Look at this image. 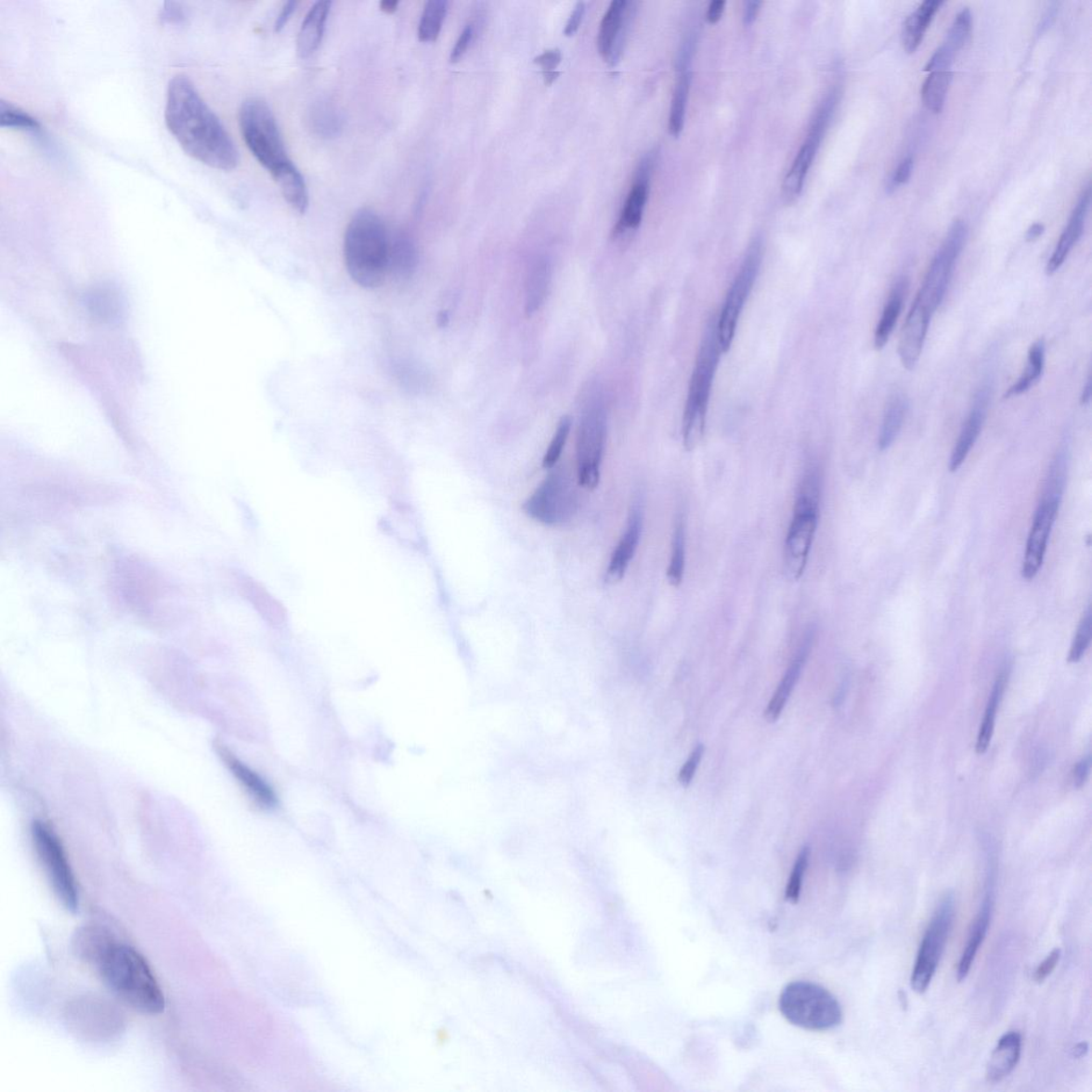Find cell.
Masks as SVG:
<instances>
[{
    "label": "cell",
    "instance_id": "obj_1",
    "mask_svg": "<svg viewBox=\"0 0 1092 1092\" xmlns=\"http://www.w3.org/2000/svg\"><path fill=\"white\" fill-rule=\"evenodd\" d=\"M164 120L178 145L193 160L221 171L239 166L240 153L231 136L189 77L179 74L171 79Z\"/></svg>",
    "mask_w": 1092,
    "mask_h": 1092
},
{
    "label": "cell",
    "instance_id": "obj_2",
    "mask_svg": "<svg viewBox=\"0 0 1092 1092\" xmlns=\"http://www.w3.org/2000/svg\"><path fill=\"white\" fill-rule=\"evenodd\" d=\"M106 986L120 1000L149 1015L162 1014L164 996L143 956L132 946L112 942L97 961Z\"/></svg>",
    "mask_w": 1092,
    "mask_h": 1092
},
{
    "label": "cell",
    "instance_id": "obj_3",
    "mask_svg": "<svg viewBox=\"0 0 1092 1092\" xmlns=\"http://www.w3.org/2000/svg\"><path fill=\"white\" fill-rule=\"evenodd\" d=\"M390 240L380 215L362 208L351 218L344 239V260L349 277L363 289L384 284L389 272Z\"/></svg>",
    "mask_w": 1092,
    "mask_h": 1092
},
{
    "label": "cell",
    "instance_id": "obj_4",
    "mask_svg": "<svg viewBox=\"0 0 1092 1092\" xmlns=\"http://www.w3.org/2000/svg\"><path fill=\"white\" fill-rule=\"evenodd\" d=\"M722 354L717 321L712 318L703 335L682 415V444L687 451L698 448L706 435L710 392Z\"/></svg>",
    "mask_w": 1092,
    "mask_h": 1092
},
{
    "label": "cell",
    "instance_id": "obj_5",
    "mask_svg": "<svg viewBox=\"0 0 1092 1092\" xmlns=\"http://www.w3.org/2000/svg\"><path fill=\"white\" fill-rule=\"evenodd\" d=\"M822 476L810 466L797 492L792 522L785 543V569L788 579L800 580L806 570L818 526Z\"/></svg>",
    "mask_w": 1092,
    "mask_h": 1092
},
{
    "label": "cell",
    "instance_id": "obj_6",
    "mask_svg": "<svg viewBox=\"0 0 1092 1092\" xmlns=\"http://www.w3.org/2000/svg\"><path fill=\"white\" fill-rule=\"evenodd\" d=\"M779 1009L789 1023L803 1030L825 1032L843 1022L842 1006L829 991L817 983L794 982L783 989Z\"/></svg>",
    "mask_w": 1092,
    "mask_h": 1092
},
{
    "label": "cell",
    "instance_id": "obj_7",
    "mask_svg": "<svg viewBox=\"0 0 1092 1092\" xmlns=\"http://www.w3.org/2000/svg\"><path fill=\"white\" fill-rule=\"evenodd\" d=\"M240 126L250 152L272 176L292 163L275 114L263 98L244 100L240 110Z\"/></svg>",
    "mask_w": 1092,
    "mask_h": 1092
},
{
    "label": "cell",
    "instance_id": "obj_8",
    "mask_svg": "<svg viewBox=\"0 0 1092 1092\" xmlns=\"http://www.w3.org/2000/svg\"><path fill=\"white\" fill-rule=\"evenodd\" d=\"M32 838L56 897L71 914H76L79 907L78 889L61 839L50 825L40 819L32 825Z\"/></svg>",
    "mask_w": 1092,
    "mask_h": 1092
},
{
    "label": "cell",
    "instance_id": "obj_9",
    "mask_svg": "<svg viewBox=\"0 0 1092 1092\" xmlns=\"http://www.w3.org/2000/svg\"><path fill=\"white\" fill-rule=\"evenodd\" d=\"M578 506L574 478L569 472L557 469L524 502L523 512L544 526H557L569 522L577 514Z\"/></svg>",
    "mask_w": 1092,
    "mask_h": 1092
},
{
    "label": "cell",
    "instance_id": "obj_10",
    "mask_svg": "<svg viewBox=\"0 0 1092 1092\" xmlns=\"http://www.w3.org/2000/svg\"><path fill=\"white\" fill-rule=\"evenodd\" d=\"M968 235L966 222L955 221L926 273L915 303L931 315L935 314L944 299L956 263L966 246Z\"/></svg>",
    "mask_w": 1092,
    "mask_h": 1092
},
{
    "label": "cell",
    "instance_id": "obj_11",
    "mask_svg": "<svg viewBox=\"0 0 1092 1092\" xmlns=\"http://www.w3.org/2000/svg\"><path fill=\"white\" fill-rule=\"evenodd\" d=\"M605 442V410L600 400H594L581 415L577 442L578 484L587 490H594L600 484Z\"/></svg>",
    "mask_w": 1092,
    "mask_h": 1092
},
{
    "label": "cell",
    "instance_id": "obj_12",
    "mask_svg": "<svg viewBox=\"0 0 1092 1092\" xmlns=\"http://www.w3.org/2000/svg\"><path fill=\"white\" fill-rule=\"evenodd\" d=\"M955 917V901L953 895H946L941 901L935 915L927 927L921 946L917 954L916 966L911 977V987L916 994H922L929 989L935 976L939 962L950 936Z\"/></svg>",
    "mask_w": 1092,
    "mask_h": 1092
},
{
    "label": "cell",
    "instance_id": "obj_13",
    "mask_svg": "<svg viewBox=\"0 0 1092 1092\" xmlns=\"http://www.w3.org/2000/svg\"><path fill=\"white\" fill-rule=\"evenodd\" d=\"M763 246L760 240L751 243L741 269L725 298L720 319L717 320L718 342L722 354H727L734 340L737 323L759 275Z\"/></svg>",
    "mask_w": 1092,
    "mask_h": 1092
},
{
    "label": "cell",
    "instance_id": "obj_14",
    "mask_svg": "<svg viewBox=\"0 0 1092 1092\" xmlns=\"http://www.w3.org/2000/svg\"><path fill=\"white\" fill-rule=\"evenodd\" d=\"M838 102V92L833 90L818 107L816 114L811 122L809 133L804 139L800 152L797 153L785 182L782 185V197L786 204H793L801 195L804 182L813 164L819 147L827 132L833 113Z\"/></svg>",
    "mask_w": 1092,
    "mask_h": 1092
},
{
    "label": "cell",
    "instance_id": "obj_15",
    "mask_svg": "<svg viewBox=\"0 0 1092 1092\" xmlns=\"http://www.w3.org/2000/svg\"><path fill=\"white\" fill-rule=\"evenodd\" d=\"M68 1022L78 1034L93 1040L104 1039L121 1030L120 1012L96 997H84L68 1008Z\"/></svg>",
    "mask_w": 1092,
    "mask_h": 1092
},
{
    "label": "cell",
    "instance_id": "obj_16",
    "mask_svg": "<svg viewBox=\"0 0 1092 1092\" xmlns=\"http://www.w3.org/2000/svg\"><path fill=\"white\" fill-rule=\"evenodd\" d=\"M634 14L633 3L614 0L602 19L596 46L602 58L612 66L620 59Z\"/></svg>",
    "mask_w": 1092,
    "mask_h": 1092
},
{
    "label": "cell",
    "instance_id": "obj_17",
    "mask_svg": "<svg viewBox=\"0 0 1092 1092\" xmlns=\"http://www.w3.org/2000/svg\"><path fill=\"white\" fill-rule=\"evenodd\" d=\"M1059 507L1060 499L1045 495L1034 514L1022 566V577L1026 580L1036 578L1044 564L1048 539L1059 514Z\"/></svg>",
    "mask_w": 1092,
    "mask_h": 1092
},
{
    "label": "cell",
    "instance_id": "obj_18",
    "mask_svg": "<svg viewBox=\"0 0 1092 1092\" xmlns=\"http://www.w3.org/2000/svg\"><path fill=\"white\" fill-rule=\"evenodd\" d=\"M657 162L656 150H651L638 164L634 184L629 192L623 206L620 219L616 226L615 233L621 234L628 229H636L642 224L644 208L648 202L650 192V179Z\"/></svg>",
    "mask_w": 1092,
    "mask_h": 1092
},
{
    "label": "cell",
    "instance_id": "obj_19",
    "mask_svg": "<svg viewBox=\"0 0 1092 1092\" xmlns=\"http://www.w3.org/2000/svg\"><path fill=\"white\" fill-rule=\"evenodd\" d=\"M931 318L932 315L921 306L916 303L912 305L898 343V355L904 368L908 370H915L922 355Z\"/></svg>",
    "mask_w": 1092,
    "mask_h": 1092
},
{
    "label": "cell",
    "instance_id": "obj_20",
    "mask_svg": "<svg viewBox=\"0 0 1092 1092\" xmlns=\"http://www.w3.org/2000/svg\"><path fill=\"white\" fill-rule=\"evenodd\" d=\"M695 52L694 38L682 43L678 59V77L673 91L670 114V134L678 138L685 124L686 106L692 84V61Z\"/></svg>",
    "mask_w": 1092,
    "mask_h": 1092
},
{
    "label": "cell",
    "instance_id": "obj_21",
    "mask_svg": "<svg viewBox=\"0 0 1092 1092\" xmlns=\"http://www.w3.org/2000/svg\"><path fill=\"white\" fill-rule=\"evenodd\" d=\"M989 404L990 392L985 386L976 393L971 410H969L964 427L960 431L958 441L955 445L950 460L951 472L958 471L961 468L969 451L979 439L987 418Z\"/></svg>",
    "mask_w": 1092,
    "mask_h": 1092
},
{
    "label": "cell",
    "instance_id": "obj_22",
    "mask_svg": "<svg viewBox=\"0 0 1092 1092\" xmlns=\"http://www.w3.org/2000/svg\"><path fill=\"white\" fill-rule=\"evenodd\" d=\"M1090 204V188L1087 187L1082 192V195L1077 201L1074 210L1070 217L1068 225L1060 236V239L1056 244L1053 254L1046 265V275L1053 276L1056 271H1059L1066 262L1070 253H1072L1077 241L1080 240L1084 232L1085 221H1086L1088 208Z\"/></svg>",
    "mask_w": 1092,
    "mask_h": 1092
},
{
    "label": "cell",
    "instance_id": "obj_23",
    "mask_svg": "<svg viewBox=\"0 0 1092 1092\" xmlns=\"http://www.w3.org/2000/svg\"><path fill=\"white\" fill-rule=\"evenodd\" d=\"M643 531V513L636 507L631 512L627 529L618 543L606 571V581L609 584L619 583L629 569L631 559L634 558L641 541Z\"/></svg>",
    "mask_w": 1092,
    "mask_h": 1092
},
{
    "label": "cell",
    "instance_id": "obj_24",
    "mask_svg": "<svg viewBox=\"0 0 1092 1092\" xmlns=\"http://www.w3.org/2000/svg\"><path fill=\"white\" fill-rule=\"evenodd\" d=\"M217 750L229 772H232L234 777L239 780L244 790L251 796V799L266 809L276 806L277 797L275 793H273L272 788L260 775L242 763L240 760L237 759L225 746L218 745Z\"/></svg>",
    "mask_w": 1092,
    "mask_h": 1092
},
{
    "label": "cell",
    "instance_id": "obj_25",
    "mask_svg": "<svg viewBox=\"0 0 1092 1092\" xmlns=\"http://www.w3.org/2000/svg\"><path fill=\"white\" fill-rule=\"evenodd\" d=\"M1022 1051V1036L1019 1032H1009L998 1040L990 1056L986 1069L987 1081L1001 1082L1008 1076L1018 1065Z\"/></svg>",
    "mask_w": 1092,
    "mask_h": 1092
},
{
    "label": "cell",
    "instance_id": "obj_26",
    "mask_svg": "<svg viewBox=\"0 0 1092 1092\" xmlns=\"http://www.w3.org/2000/svg\"><path fill=\"white\" fill-rule=\"evenodd\" d=\"M332 6V2H318L306 14L297 40L300 58H308L320 46Z\"/></svg>",
    "mask_w": 1092,
    "mask_h": 1092
},
{
    "label": "cell",
    "instance_id": "obj_27",
    "mask_svg": "<svg viewBox=\"0 0 1092 1092\" xmlns=\"http://www.w3.org/2000/svg\"><path fill=\"white\" fill-rule=\"evenodd\" d=\"M812 641H813V634H810L804 638L801 648L797 653L794 662L788 668L785 677L780 682L777 691H775L770 704H768L765 712V717L768 722H777L783 708L786 706L789 696L792 694L796 682L800 677L803 664L806 662L808 653L811 649Z\"/></svg>",
    "mask_w": 1092,
    "mask_h": 1092
},
{
    "label": "cell",
    "instance_id": "obj_28",
    "mask_svg": "<svg viewBox=\"0 0 1092 1092\" xmlns=\"http://www.w3.org/2000/svg\"><path fill=\"white\" fill-rule=\"evenodd\" d=\"M993 897L990 894L986 895L985 901L982 904L981 911L977 915L972 925L971 930L968 938V942L964 953L961 955L959 966L957 969L958 982H964L971 969L977 953L985 940L991 919V912H993Z\"/></svg>",
    "mask_w": 1092,
    "mask_h": 1092
},
{
    "label": "cell",
    "instance_id": "obj_29",
    "mask_svg": "<svg viewBox=\"0 0 1092 1092\" xmlns=\"http://www.w3.org/2000/svg\"><path fill=\"white\" fill-rule=\"evenodd\" d=\"M419 266V250L409 235L399 233L390 241L389 271L398 281H407L414 276Z\"/></svg>",
    "mask_w": 1092,
    "mask_h": 1092
},
{
    "label": "cell",
    "instance_id": "obj_30",
    "mask_svg": "<svg viewBox=\"0 0 1092 1092\" xmlns=\"http://www.w3.org/2000/svg\"><path fill=\"white\" fill-rule=\"evenodd\" d=\"M943 2L926 0L918 8L904 20L902 32V41L904 50L909 54L916 52L923 42L925 33L929 30L933 18Z\"/></svg>",
    "mask_w": 1092,
    "mask_h": 1092
},
{
    "label": "cell",
    "instance_id": "obj_31",
    "mask_svg": "<svg viewBox=\"0 0 1092 1092\" xmlns=\"http://www.w3.org/2000/svg\"><path fill=\"white\" fill-rule=\"evenodd\" d=\"M906 289V280H900V281L894 285L892 292H890L886 306L883 308L878 325L876 327L874 336V344L876 349L880 350L885 347L890 340V335H892L897 320L900 318L902 313Z\"/></svg>",
    "mask_w": 1092,
    "mask_h": 1092
},
{
    "label": "cell",
    "instance_id": "obj_32",
    "mask_svg": "<svg viewBox=\"0 0 1092 1092\" xmlns=\"http://www.w3.org/2000/svg\"><path fill=\"white\" fill-rule=\"evenodd\" d=\"M272 177L275 178L286 202L294 211L301 214H305L308 207V191L305 177L297 167L291 163Z\"/></svg>",
    "mask_w": 1092,
    "mask_h": 1092
},
{
    "label": "cell",
    "instance_id": "obj_33",
    "mask_svg": "<svg viewBox=\"0 0 1092 1092\" xmlns=\"http://www.w3.org/2000/svg\"><path fill=\"white\" fill-rule=\"evenodd\" d=\"M907 409L908 401L904 394L896 392L889 398L878 437L880 450L892 447L903 428Z\"/></svg>",
    "mask_w": 1092,
    "mask_h": 1092
},
{
    "label": "cell",
    "instance_id": "obj_34",
    "mask_svg": "<svg viewBox=\"0 0 1092 1092\" xmlns=\"http://www.w3.org/2000/svg\"><path fill=\"white\" fill-rule=\"evenodd\" d=\"M1046 362V343L1044 340H1039L1032 344L1029 351V358H1027V365L1021 375L1014 385H1011L1005 394V398L1020 396L1026 392H1029L1032 387L1036 384L1043 376Z\"/></svg>",
    "mask_w": 1092,
    "mask_h": 1092
},
{
    "label": "cell",
    "instance_id": "obj_35",
    "mask_svg": "<svg viewBox=\"0 0 1092 1092\" xmlns=\"http://www.w3.org/2000/svg\"><path fill=\"white\" fill-rule=\"evenodd\" d=\"M312 131L321 138H336L343 129V117L336 106L329 100L316 103L310 112Z\"/></svg>",
    "mask_w": 1092,
    "mask_h": 1092
},
{
    "label": "cell",
    "instance_id": "obj_36",
    "mask_svg": "<svg viewBox=\"0 0 1092 1092\" xmlns=\"http://www.w3.org/2000/svg\"><path fill=\"white\" fill-rule=\"evenodd\" d=\"M952 79L951 71L930 72L922 87V99L927 110L933 113L943 110Z\"/></svg>",
    "mask_w": 1092,
    "mask_h": 1092
},
{
    "label": "cell",
    "instance_id": "obj_37",
    "mask_svg": "<svg viewBox=\"0 0 1092 1092\" xmlns=\"http://www.w3.org/2000/svg\"><path fill=\"white\" fill-rule=\"evenodd\" d=\"M1006 681H1008V674H1006V672H1002L1000 675H998L993 689V693L990 695L985 716H983L979 737H977L976 752L979 754H982L987 751L991 738H993L997 708L1002 699Z\"/></svg>",
    "mask_w": 1092,
    "mask_h": 1092
},
{
    "label": "cell",
    "instance_id": "obj_38",
    "mask_svg": "<svg viewBox=\"0 0 1092 1092\" xmlns=\"http://www.w3.org/2000/svg\"><path fill=\"white\" fill-rule=\"evenodd\" d=\"M448 11V3L445 0H430L425 5L418 32L421 42L433 43L439 38Z\"/></svg>",
    "mask_w": 1092,
    "mask_h": 1092
},
{
    "label": "cell",
    "instance_id": "obj_39",
    "mask_svg": "<svg viewBox=\"0 0 1092 1092\" xmlns=\"http://www.w3.org/2000/svg\"><path fill=\"white\" fill-rule=\"evenodd\" d=\"M685 526L684 519L682 516L677 521L675 526L673 538L671 557L670 566L667 569V578L672 587H680L684 578L685 571V558H686V543H685Z\"/></svg>",
    "mask_w": 1092,
    "mask_h": 1092
},
{
    "label": "cell",
    "instance_id": "obj_40",
    "mask_svg": "<svg viewBox=\"0 0 1092 1092\" xmlns=\"http://www.w3.org/2000/svg\"><path fill=\"white\" fill-rule=\"evenodd\" d=\"M247 589L249 599L266 621L276 627L285 622L286 612L283 605L280 604L266 589L254 583H250Z\"/></svg>",
    "mask_w": 1092,
    "mask_h": 1092
},
{
    "label": "cell",
    "instance_id": "obj_41",
    "mask_svg": "<svg viewBox=\"0 0 1092 1092\" xmlns=\"http://www.w3.org/2000/svg\"><path fill=\"white\" fill-rule=\"evenodd\" d=\"M551 281V266L542 261L531 272L527 286L526 311L531 314L542 305Z\"/></svg>",
    "mask_w": 1092,
    "mask_h": 1092
},
{
    "label": "cell",
    "instance_id": "obj_42",
    "mask_svg": "<svg viewBox=\"0 0 1092 1092\" xmlns=\"http://www.w3.org/2000/svg\"><path fill=\"white\" fill-rule=\"evenodd\" d=\"M972 33V14L968 8L962 9L955 18L942 46L956 56L964 48Z\"/></svg>",
    "mask_w": 1092,
    "mask_h": 1092
},
{
    "label": "cell",
    "instance_id": "obj_43",
    "mask_svg": "<svg viewBox=\"0 0 1092 1092\" xmlns=\"http://www.w3.org/2000/svg\"><path fill=\"white\" fill-rule=\"evenodd\" d=\"M0 126L21 131H38L40 124L20 108L2 100L0 103Z\"/></svg>",
    "mask_w": 1092,
    "mask_h": 1092
},
{
    "label": "cell",
    "instance_id": "obj_44",
    "mask_svg": "<svg viewBox=\"0 0 1092 1092\" xmlns=\"http://www.w3.org/2000/svg\"><path fill=\"white\" fill-rule=\"evenodd\" d=\"M89 305L91 311L100 318L112 319L119 313V299L117 294L110 289H99L91 292Z\"/></svg>",
    "mask_w": 1092,
    "mask_h": 1092
},
{
    "label": "cell",
    "instance_id": "obj_45",
    "mask_svg": "<svg viewBox=\"0 0 1092 1092\" xmlns=\"http://www.w3.org/2000/svg\"><path fill=\"white\" fill-rule=\"evenodd\" d=\"M572 421L570 416H564L559 422L554 437L550 444L548 451L543 458V468L551 470L557 464L560 456L566 447L567 437H569Z\"/></svg>",
    "mask_w": 1092,
    "mask_h": 1092
},
{
    "label": "cell",
    "instance_id": "obj_46",
    "mask_svg": "<svg viewBox=\"0 0 1092 1092\" xmlns=\"http://www.w3.org/2000/svg\"><path fill=\"white\" fill-rule=\"evenodd\" d=\"M1092 635V613L1091 608L1088 607L1087 612L1085 613L1083 619L1077 628L1076 634L1073 639L1072 649L1069 652V663H1079L1082 657L1086 653L1091 642Z\"/></svg>",
    "mask_w": 1092,
    "mask_h": 1092
},
{
    "label": "cell",
    "instance_id": "obj_47",
    "mask_svg": "<svg viewBox=\"0 0 1092 1092\" xmlns=\"http://www.w3.org/2000/svg\"><path fill=\"white\" fill-rule=\"evenodd\" d=\"M810 859L809 847H804L797 857L792 874L788 879L786 890V900L797 903L800 900L804 874H806Z\"/></svg>",
    "mask_w": 1092,
    "mask_h": 1092
},
{
    "label": "cell",
    "instance_id": "obj_48",
    "mask_svg": "<svg viewBox=\"0 0 1092 1092\" xmlns=\"http://www.w3.org/2000/svg\"><path fill=\"white\" fill-rule=\"evenodd\" d=\"M704 751H706V748H704L703 745L696 746L691 754V757H689L684 766L682 767L679 774V781L682 786L687 787L689 785H691L696 768H698L700 764Z\"/></svg>",
    "mask_w": 1092,
    "mask_h": 1092
},
{
    "label": "cell",
    "instance_id": "obj_49",
    "mask_svg": "<svg viewBox=\"0 0 1092 1092\" xmlns=\"http://www.w3.org/2000/svg\"><path fill=\"white\" fill-rule=\"evenodd\" d=\"M1060 955L1061 951L1060 948H1055V950H1053L1050 955H1048L1047 957L1043 962H1041L1036 969V972H1034V982L1038 983L1044 982L1047 977L1053 973L1054 969L1059 965Z\"/></svg>",
    "mask_w": 1092,
    "mask_h": 1092
},
{
    "label": "cell",
    "instance_id": "obj_50",
    "mask_svg": "<svg viewBox=\"0 0 1092 1092\" xmlns=\"http://www.w3.org/2000/svg\"><path fill=\"white\" fill-rule=\"evenodd\" d=\"M473 38H474V27L472 25H468L464 28L462 34H460V37L457 40L454 48H452V50H451V53H450V62L451 63H457L463 58V56L465 55V53L468 52V49L471 46Z\"/></svg>",
    "mask_w": 1092,
    "mask_h": 1092
},
{
    "label": "cell",
    "instance_id": "obj_51",
    "mask_svg": "<svg viewBox=\"0 0 1092 1092\" xmlns=\"http://www.w3.org/2000/svg\"><path fill=\"white\" fill-rule=\"evenodd\" d=\"M914 172V160L911 157L904 158V160L898 164L890 181V188L895 189L896 187L906 184Z\"/></svg>",
    "mask_w": 1092,
    "mask_h": 1092
},
{
    "label": "cell",
    "instance_id": "obj_52",
    "mask_svg": "<svg viewBox=\"0 0 1092 1092\" xmlns=\"http://www.w3.org/2000/svg\"><path fill=\"white\" fill-rule=\"evenodd\" d=\"M161 20L170 25H181L186 20V14L181 5L174 2L164 3Z\"/></svg>",
    "mask_w": 1092,
    "mask_h": 1092
},
{
    "label": "cell",
    "instance_id": "obj_53",
    "mask_svg": "<svg viewBox=\"0 0 1092 1092\" xmlns=\"http://www.w3.org/2000/svg\"><path fill=\"white\" fill-rule=\"evenodd\" d=\"M563 61V55L559 49L545 50L540 56L536 57L534 62L540 67L543 72H555L559 64Z\"/></svg>",
    "mask_w": 1092,
    "mask_h": 1092
},
{
    "label": "cell",
    "instance_id": "obj_54",
    "mask_svg": "<svg viewBox=\"0 0 1092 1092\" xmlns=\"http://www.w3.org/2000/svg\"><path fill=\"white\" fill-rule=\"evenodd\" d=\"M585 10L586 8L584 3L577 4L576 8H574L571 14V17L569 20H567V23L565 28V34L566 37H572V35L578 32L581 20H583L585 16Z\"/></svg>",
    "mask_w": 1092,
    "mask_h": 1092
},
{
    "label": "cell",
    "instance_id": "obj_55",
    "mask_svg": "<svg viewBox=\"0 0 1092 1092\" xmlns=\"http://www.w3.org/2000/svg\"><path fill=\"white\" fill-rule=\"evenodd\" d=\"M1089 771H1090V758L1089 757L1083 759L1082 760L1079 761V763L1076 764V766L1074 768V775H1073L1074 786L1076 787H1081L1085 785V782H1086V780L1088 778Z\"/></svg>",
    "mask_w": 1092,
    "mask_h": 1092
},
{
    "label": "cell",
    "instance_id": "obj_56",
    "mask_svg": "<svg viewBox=\"0 0 1092 1092\" xmlns=\"http://www.w3.org/2000/svg\"><path fill=\"white\" fill-rule=\"evenodd\" d=\"M297 6L298 3L296 2H289L284 5L282 11L280 12L276 20L275 30L277 32L283 31V28L289 23L293 12L296 11Z\"/></svg>",
    "mask_w": 1092,
    "mask_h": 1092
},
{
    "label": "cell",
    "instance_id": "obj_57",
    "mask_svg": "<svg viewBox=\"0 0 1092 1092\" xmlns=\"http://www.w3.org/2000/svg\"><path fill=\"white\" fill-rule=\"evenodd\" d=\"M725 2L723 0H715L709 4L707 19L709 24H717L722 18L725 9Z\"/></svg>",
    "mask_w": 1092,
    "mask_h": 1092
},
{
    "label": "cell",
    "instance_id": "obj_58",
    "mask_svg": "<svg viewBox=\"0 0 1092 1092\" xmlns=\"http://www.w3.org/2000/svg\"><path fill=\"white\" fill-rule=\"evenodd\" d=\"M760 5L761 3L760 2L746 3L744 10V24L746 26H751L756 21L760 13Z\"/></svg>",
    "mask_w": 1092,
    "mask_h": 1092
},
{
    "label": "cell",
    "instance_id": "obj_59",
    "mask_svg": "<svg viewBox=\"0 0 1092 1092\" xmlns=\"http://www.w3.org/2000/svg\"><path fill=\"white\" fill-rule=\"evenodd\" d=\"M1044 233H1045V226L1041 225V224H1034L1029 229H1027L1026 240L1027 241L1037 240L1039 239V237L1041 235H1043Z\"/></svg>",
    "mask_w": 1092,
    "mask_h": 1092
},
{
    "label": "cell",
    "instance_id": "obj_60",
    "mask_svg": "<svg viewBox=\"0 0 1092 1092\" xmlns=\"http://www.w3.org/2000/svg\"><path fill=\"white\" fill-rule=\"evenodd\" d=\"M398 6L399 3L396 2V0H384V2H381L379 5L380 10L386 14H393L396 12L398 10Z\"/></svg>",
    "mask_w": 1092,
    "mask_h": 1092
},
{
    "label": "cell",
    "instance_id": "obj_61",
    "mask_svg": "<svg viewBox=\"0 0 1092 1092\" xmlns=\"http://www.w3.org/2000/svg\"><path fill=\"white\" fill-rule=\"evenodd\" d=\"M1091 377L1089 375L1086 384L1084 386L1081 401L1084 406L1089 405L1091 399Z\"/></svg>",
    "mask_w": 1092,
    "mask_h": 1092
},
{
    "label": "cell",
    "instance_id": "obj_62",
    "mask_svg": "<svg viewBox=\"0 0 1092 1092\" xmlns=\"http://www.w3.org/2000/svg\"><path fill=\"white\" fill-rule=\"evenodd\" d=\"M559 76H560V72H558V71L543 72V79H544L545 85H549V87H550V85H552V84H554L557 81Z\"/></svg>",
    "mask_w": 1092,
    "mask_h": 1092
},
{
    "label": "cell",
    "instance_id": "obj_63",
    "mask_svg": "<svg viewBox=\"0 0 1092 1092\" xmlns=\"http://www.w3.org/2000/svg\"><path fill=\"white\" fill-rule=\"evenodd\" d=\"M1087 1050H1088V1046L1086 1044H1080L1079 1046H1075V1048L1073 1050V1055L1075 1056V1058H1082V1056H1084L1085 1054L1087 1053Z\"/></svg>",
    "mask_w": 1092,
    "mask_h": 1092
}]
</instances>
